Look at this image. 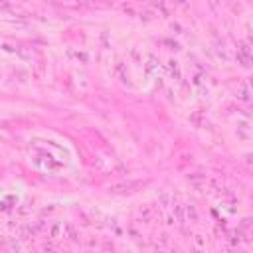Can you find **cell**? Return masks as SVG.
Instances as JSON below:
<instances>
[{"label":"cell","mask_w":253,"mask_h":253,"mask_svg":"<svg viewBox=\"0 0 253 253\" xmlns=\"http://www.w3.org/2000/svg\"><path fill=\"white\" fill-rule=\"evenodd\" d=\"M188 182L194 184L196 188H200L204 182H206V176H202V174H190V176H188Z\"/></svg>","instance_id":"2"},{"label":"cell","mask_w":253,"mask_h":253,"mask_svg":"<svg viewBox=\"0 0 253 253\" xmlns=\"http://www.w3.org/2000/svg\"><path fill=\"white\" fill-rule=\"evenodd\" d=\"M67 231H69V235H71V239H77V233H75V229L71 225H67Z\"/></svg>","instance_id":"4"},{"label":"cell","mask_w":253,"mask_h":253,"mask_svg":"<svg viewBox=\"0 0 253 253\" xmlns=\"http://www.w3.org/2000/svg\"><path fill=\"white\" fill-rule=\"evenodd\" d=\"M188 218H192L194 222L198 219V214H196V210H194V208H188Z\"/></svg>","instance_id":"3"},{"label":"cell","mask_w":253,"mask_h":253,"mask_svg":"<svg viewBox=\"0 0 253 253\" xmlns=\"http://www.w3.org/2000/svg\"><path fill=\"white\" fill-rule=\"evenodd\" d=\"M134 186H138V182H123V184H115V186H111V192H115V194L129 192V190H133Z\"/></svg>","instance_id":"1"}]
</instances>
